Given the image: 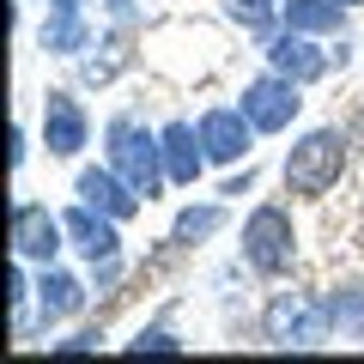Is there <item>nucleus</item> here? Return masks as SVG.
I'll list each match as a JSON object with an SVG mask.
<instances>
[{"instance_id":"obj_11","label":"nucleus","mask_w":364,"mask_h":364,"mask_svg":"<svg viewBox=\"0 0 364 364\" xmlns=\"http://www.w3.org/2000/svg\"><path fill=\"white\" fill-rule=\"evenodd\" d=\"M249 134H255V122H249L243 109H207V116H200V140H207L213 164H237V158L249 152Z\"/></svg>"},{"instance_id":"obj_12","label":"nucleus","mask_w":364,"mask_h":364,"mask_svg":"<svg viewBox=\"0 0 364 364\" xmlns=\"http://www.w3.org/2000/svg\"><path fill=\"white\" fill-rule=\"evenodd\" d=\"M79 304H85V286H79L73 273H61V267L49 261V267H43V279H37V328L79 316Z\"/></svg>"},{"instance_id":"obj_19","label":"nucleus","mask_w":364,"mask_h":364,"mask_svg":"<svg viewBox=\"0 0 364 364\" xmlns=\"http://www.w3.org/2000/svg\"><path fill=\"white\" fill-rule=\"evenodd\" d=\"M128 352H182V340L170 328H146L140 340H128Z\"/></svg>"},{"instance_id":"obj_6","label":"nucleus","mask_w":364,"mask_h":364,"mask_svg":"<svg viewBox=\"0 0 364 364\" xmlns=\"http://www.w3.org/2000/svg\"><path fill=\"white\" fill-rule=\"evenodd\" d=\"M61 237H67V225L55 219L43 200H18V207H13V255L49 267V261L61 255Z\"/></svg>"},{"instance_id":"obj_20","label":"nucleus","mask_w":364,"mask_h":364,"mask_svg":"<svg viewBox=\"0 0 364 364\" xmlns=\"http://www.w3.org/2000/svg\"><path fill=\"white\" fill-rule=\"evenodd\" d=\"M97 340H104V334H97V328H79V334L55 340V352H91V346H97Z\"/></svg>"},{"instance_id":"obj_10","label":"nucleus","mask_w":364,"mask_h":364,"mask_svg":"<svg viewBox=\"0 0 364 364\" xmlns=\"http://www.w3.org/2000/svg\"><path fill=\"white\" fill-rule=\"evenodd\" d=\"M61 225H67V237H73V249H79V255L91 261V267H97V261H109V255L122 249V237H116V225H122V219H109V213L85 207V200H79L73 213H61Z\"/></svg>"},{"instance_id":"obj_2","label":"nucleus","mask_w":364,"mask_h":364,"mask_svg":"<svg viewBox=\"0 0 364 364\" xmlns=\"http://www.w3.org/2000/svg\"><path fill=\"white\" fill-rule=\"evenodd\" d=\"M104 140H109V164H116L122 176L134 182V195L152 200L158 188L170 182V170H164V134H146L140 122L116 116V122L104 128Z\"/></svg>"},{"instance_id":"obj_14","label":"nucleus","mask_w":364,"mask_h":364,"mask_svg":"<svg viewBox=\"0 0 364 364\" xmlns=\"http://www.w3.org/2000/svg\"><path fill=\"white\" fill-rule=\"evenodd\" d=\"M91 43L85 31V0H55L49 18H43V49L49 55H79Z\"/></svg>"},{"instance_id":"obj_4","label":"nucleus","mask_w":364,"mask_h":364,"mask_svg":"<svg viewBox=\"0 0 364 364\" xmlns=\"http://www.w3.org/2000/svg\"><path fill=\"white\" fill-rule=\"evenodd\" d=\"M291 255H298V231H291V213L286 207H255L243 219V261L261 273V279H279L291 273Z\"/></svg>"},{"instance_id":"obj_9","label":"nucleus","mask_w":364,"mask_h":364,"mask_svg":"<svg viewBox=\"0 0 364 364\" xmlns=\"http://www.w3.org/2000/svg\"><path fill=\"white\" fill-rule=\"evenodd\" d=\"M267 61H273V73H286V79H298V85H310V79H322L328 73V61H334V55H322L310 43V31H279V37L267 43Z\"/></svg>"},{"instance_id":"obj_21","label":"nucleus","mask_w":364,"mask_h":364,"mask_svg":"<svg viewBox=\"0 0 364 364\" xmlns=\"http://www.w3.org/2000/svg\"><path fill=\"white\" fill-rule=\"evenodd\" d=\"M109 18L116 25H134V0H109Z\"/></svg>"},{"instance_id":"obj_15","label":"nucleus","mask_w":364,"mask_h":364,"mask_svg":"<svg viewBox=\"0 0 364 364\" xmlns=\"http://www.w3.org/2000/svg\"><path fill=\"white\" fill-rule=\"evenodd\" d=\"M279 25L328 37V31H340V0H286V6H279Z\"/></svg>"},{"instance_id":"obj_5","label":"nucleus","mask_w":364,"mask_h":364,"mask_svg":"<svg viewBox=\"0 0 364 364\" xmlns=\"http://www.w3.org/2000/svg\"><path fill=\"white\" fill-rule=\"evenodd\" d=\"M298 79H286V73H261V79H249L243 85V116L255 122V134H286L291 128V116H298Z\"/></svg>"},{"instance_id":"obj_22","label":"nucleus","mask_w":364,"mask_h":364,"mask_svg":"<svg viewBox=\"0 0 364 364\" xmlns=\"http://www.w3.org/2000/svg\"><path fill=\"white\" fill-rule=\"evenodd\" d=\"M340 6H358V0H340Z\"/></svg>"},{"instance_id":"obj_8","label":"nucleus","mask_w":364,"mask_h":364,"mask_svg":"<svg viewBox=\"0 0 364 364\" xmlns=\"http://www.w3.org/2000/svg\"><path fill=\"white\" fill-rule=\"evenodd\" d=\"M85 134H91V122H85V109H79V97L49 91V97H43V146H49L55 158H73L79 146H85Z\"/></svg>"},{"instance_id":"obj_3","label":"nucleus","mask_w":364,"mask_h":364,"mask_svg":"<svg viewBox=\"0 0 364 364\" xmlns=\"http://www.w3.org/2000/svg\"><path fill=\"white\" fill-rule=\"evenodd\" d=\"M340 170H346V134L316 128L286 152V188L291 195H328L340 182Z\"/></svg>"},{"instance_id":"obj_18","label":"nucleus","mask_w":364,"mask_h":364,"mask_svg":"<svg viewBox=\"0 0 364 364\" xmlns=\"http://www.w3.org/2000/svg\"><path fill=\"white\" fill-rule=\"evenodd\" d=\"M279 6H286V0H231V18L243 31H255V37H267L273 18H279Z\"/></svg>"},{"instance_id":"obj_7","label":"nucleus","mask_w":364,"mask_h":364,"mask_svg":"<svg viewBox=\"0 0 364 364\" xmlns=\"http://www.w3.org/2000/svg\"><path fill=\"white\" fill-rule=\"evenodd\" d=\"M73 195L85 200V207H97V213H109V219H134L140 213V200L146 195H134V182L122 176L116 164H91V170H79V182H73Z\"/></svg>"},{"instance_id":"obj_16","label":"nucleus","mask_w":364,"mask_h":364,"mask_svg":"<svg viewBox=\"0 0 364 364\" xmlns=\"http://www.w3.org/2000/svg\"><path fill=\"white\" fill-rule=\"evenodd\" d=\"M225 225V207H188L176 219V231H170V243H200V237H213Z\"/></svg>"},{"instance_id":"obj_13","label":"nucleus","mask_w":364,"mask_h":364,"mask_svg":"<svg viewBox=\"0 0 364 364\" xmlns=\"http://www.w3.org/2000/svg\"><path fill=\"white\" fill-rule=\"evenodd\" d=\"M200 164H207V140H200V128L170 122V128H164V170H170V182L188 188V182L200 176Z\"/></svg>"},{"instance_id":"obj_1","label":"nucleus","mask_w":364,"mask_h":364,"mask_svg":"<svg viewBox=\"0 0 364 364\" xmlns=\"http://www.w3.org/2000/svg\"><path fill=\"white\" fill-rule=\"evenodd\" d=\"M261 334L279 352H316L334 334V310L316 304V298H304V291H279V298L267 304V316H261Z\"/></svg>"},{"instance_id":"obj_17","label":"nucleus","mask_w":364,"mask_h":364,"mask_svg":"<svg viewBox=\"0 0 364 364\" xmlns=\"http://www.w3.org/2000/svg\"><path fill=\"white\" fill-rule=\"evenodd\" d=\"M328 310H334V328L340 334H364V286H346L328 298Z\"/></svg>"}]
</instances>
